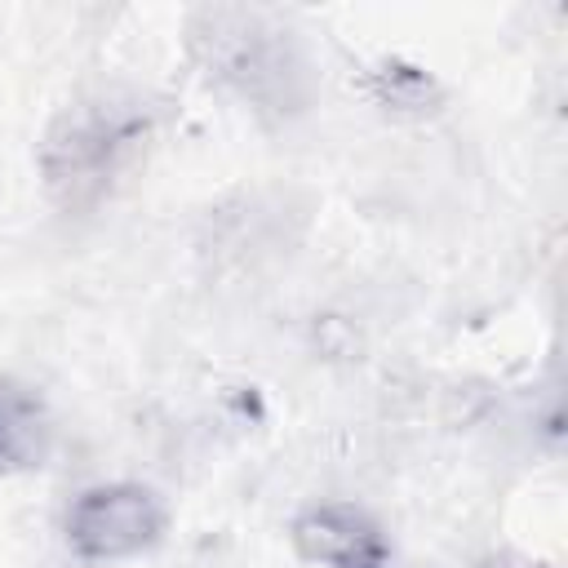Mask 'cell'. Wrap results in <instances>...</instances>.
I'll return each mask as SVG.
<instances>
[{"instance_id":"obj_1","label":"cell","mask_w":568,"mask_h":568,"mask_svg":"<svg viewBox=\"0 0 568 568\" xmlns=\"http://www.w3.org/2000/svg\"><path fill=\"white\" fill-rule=\"evenodd\" d=\"M186 44L204 75L262 120H293L311 102V62L293 31L262 9H195Z\"/></svg>"},{"instance_id":"obj_2","label":"cell","mask_w":568,"mask_h":568,"mask_svg":"<svg viewBox=\"0 0 568 568\" xmlns=\"http://www.w3.org/2000/svg\"><path fill=\"white\" fill-rule=\"evenodd\" d=\"M151 142V106L142 98L98 93L62 106L40 142V173L62 209H93L129 173Z\"/></svg>"},{"instance_id":"obj_3","label":"cell","mask_w":568,"mask_h":568,"mask_svg":"<svg viewBox=\"0 0 568 568\" xmlns=\"http://www.w3.org/2000/svg\"><path fill=\"white\" fill-rule=\"evenodd\" d=\"M169 528V510L155 488L115 479V484H93L84 488L62 519L71 555L89 564H120L133 555H146Z\"/></svg>"},{"instance_id":"obj_4","label":"cell","mask_w":568,"mask_h":568,"mask_svg":"<svg viewBox=\"0 0 568 568\" xmlns=\"http://www.w3.org/2000/svg\"><path fill=\"white\" fill-rule=\"evenodd\" d=\"M297 555L315 568H386L390 546L382 524L355 501H315L288 528Z\"/></svg>"},{"instance_id":"obj_5","label":"cell","mask_w":568,"mask_h":568,"mask_svg":"<svg viewBox=\"0 0 568 568\" xmlns=\"http://www.w3.org/2000/svg\"><path fill=\"white\" fill-rule=\"evenodd\" d=\"M49 417L36 395L0 382V470H31L49 453Z\"/></svg>"},{"instance_id":"obj_6","label":"cell","mask_w":568,"mask_h":568,"mask_svg":"<svg viewBox=\"0 0 568 568\" xmlns=\"http://www.w3.org/2000/svg\"><path fill=\"white\" fill-rule=\"evenodd\" d=\"M373 89H377V102L399 106V111H426V106L435 102V84H430V75L417 71V67H399V62L382 67Z\"/></svg>"},{"instance_id":"obj_7","label":"cell","mask_w":568,"mask_h":568,"mask_svg":"<svg viewBox=\"0 0 568 568\" xmlns=\"http://www.w3.org/2000/svg\"><path fill=\"white\" fill-rule=\"evenodd\" d=\"M479 568H550V564L528 559V555H515V550H501V555H488Z\"/></svg>"}]
</instances>
